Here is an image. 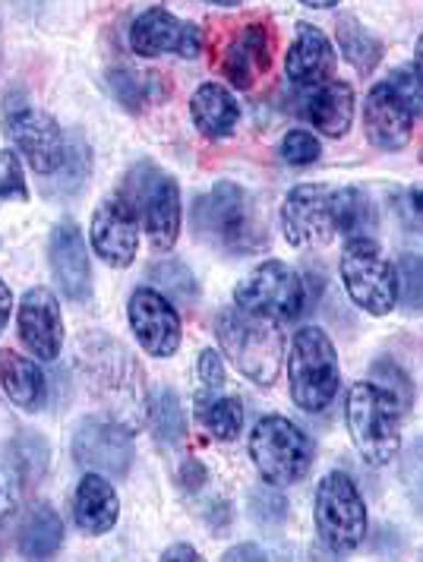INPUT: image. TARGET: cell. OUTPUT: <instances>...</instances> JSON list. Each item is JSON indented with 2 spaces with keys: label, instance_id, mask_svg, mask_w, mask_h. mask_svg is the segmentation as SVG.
<instances>
[{
  "label": "cell",
  "instance_id": "22",
  "mask_svg": "<svg viewBox=\"0 0 423 562\" xmlns=\"http://www.w3.org/2000/svg\"><path fill=\"white\" fill-rule=\"evenodd\" d=\"M74 518L76 525L92 537L108 535L118 525L121 499H118V490L111 486V481H104V474L89 471L79 481L74 493Z\"/></svg>",
  "mask_w": 423,
  "mask_h": 562
},
{
  "label": "cell",
  "instance_id": "1",
  "mask_svg": "<svg viewBox=\"0 0 423 562\" xmlns=\"http://www.w3.org/2000/svg\"><path fill=\"white\" fill-rule=\"evenodd\" d=\"M215 335L227 360L249 383L272 385L285 363V335L269 316L241 307H224L215 316Z\"/></svg>",
  "mask_w": 423,
  "mask_h": 562
},
{
  "label": "cell",
  "instance_id": "50",
  "mask_svg": "<svg viewBox=\"0 0 423 562\" xmlns=\"http://www.w3.org/2000/svg\"><path fill=\"white\" fill-rule=\"evenodd\" d=\"M414 67L423 74V32L421 38H418V45H414Z\"/></svg>",
  "mask_w": 423,
  "mask_h": 562
},
{
  "label": "cell",
  "instance_id": "49",
  "mask_svg": "<svg viewBox=\"0 0 423 562\" xmlns=\"http://www.w3.org/2000/svg\"><path fill=\"white\" fill-rule=\"evenodd\" d=\"M303 7H313V10H329V7H338L342 0H300Z\"/></svg>",
  "mask_w": 423,
  "mask_h": 562
},
{
  "label": "cell",
  "instance_id": "14",
  "mask_svg": "<svg viewBox=\"0 0 423 562\" xmlns=\"http://www.w3.org/2000/svg\"><path fill=\"white\" fill-rule=\"evenodd\" d=\"M74 459L79 468L104 477H126L133 464L130 430L114 420H86L74 436Z\"/></svg>",
  "mask_w": 423,
  "mask_h": 562
},
{
  "label": "cell",
  "instance_id": "17",
  "mask_svg": "<svg viewBox=\"0 0 423 562\" xmlns=\"http://www.w3.org/2000/svg\"><path fill=\"white\" fill-rule=\"evenodd\" d=\"M364 133H367L370 146L382 149V153H399L411 143L414 114L389 82H379L370 89V95L364 102Z\"/></svg>",
  "mask_w": 423,
  "mask_h": 562
},
{
  "label": "cell",
  "instance_id": "13",
  "mask_svg": "<svg viewBox=\"0 0 423 562\" xmlns=\"http://www.w3.org/2000/svg\"><path fill=\"white\" fill-rule=\"evenodd\" d=\"M126 316H130V329L136 335L140 348L152 358H171L180 348V313L162 291L155 288L133 291L126 304Z\"/></svg>",
  "mask_w": 423,
  "mask_h": 562
},
{
  "label": "cell",
  "instance_id": "34",
  "mask_svg": "<svg viewBox=\"0 0 423 562\" xmlns=\"http://www.w3.org/2000/svg\"><path fill=\"white\" fill-rule=\"evenodd\" d=\"M370 380H374L379 389H386V392L399 402L401 414H404V411H411V405H414V383H411V376L401 370L396 360H389V358L376 360Z\"/></svg>",
  "mask_w": 423,
  "mask_h": 562
},
{
  "label": "cell",
  "instance_id": "48",
  "mask_svg": "<svg viewBox=\"0 0 423 562\" xmlns=\"http://www.w3.org/2000/svg\"><path fill=\"white\" fill-rule=\"evenodd\" d=\"M10 310H13V291H10V284H7V281L0 279V333L7 329Z\"/></svg>",
  "mask_w": 423,
  "mask_h": 562
},
{
  "label": "cell",
  "instance_id": "29",
  "mask_svg": "<svg viewBox=\"0 0 423 562\" xmlns=\"http://www.w3.org/2000/svg\"><path fill=\"white\" fill-rule=\"evenodd\" d=\"M89 175H92V149L79 133H70L67 136V155L51 178V190L60 196H74L89 183Z\"/></svg>",
  "mask_w": 423,
  "mask_h": 562
},
{
  "label": "cell",
  "instance_id": "24",
  "mask_svg": "<svg viewBox=\"0 0 423 562\" xmlns=\"http://www.w3.org/2000/svg\"><path fill=\"white\" fill-rule=\"evenodd\" d=\"M190 117L205 139H224L241 121V104L222 82H202L190 99Z\"/></svg>",
  "mask_w": 423,
  "mask_h": 562
},
{
  "label": "cell",
  "instance_id": "11",
  "mask_svg": "<svg viewBox=\"0 0 423 562\" xmlns=\"http://www.w3.org/2000/svg\"><path fill=\"white\" fill-rule=\"evenodd\" d=\"M234 307L269 316L275 323H291L303 310V281L285 262L269 259L234 288Z\"/></svg>",
  "mask_w": 423,
  "mask_h": 562
},
{
  "label": "cell",
  "instance_id": "47",
  "mask_svg": "<svg viewBox=\"0 0 423 562\" xmlns=\"http://www.w3.org/2000/svg\"><path fill=\"white\" fill-rule=\"evenodd\" d=\"M227 562H237V560H266V553L259 550V547H253V543H244V547H234V550H227Z\"/></svg>",
  "mask_w": 423,
  "mask_h": 562
},
{
  "label": "cell",
  "instance_id": "23",
  "mask_svg": "<svg viewBox=\"0 0 423 562\" xmlns=\"http://www.w3.org/2000/svg\"><path fill=\"white\" fill-rule=\"evenodd\" d=\"M303 114L323 136L342 139L354 124V89L342 79H329L307 95Z\"/></svg>",
  "mask_w": 423,
  "mask_h": 562
},
{
  "label": "cell",
  "instance_id": "39",
  "mask_svg": "<svg viewBox=\"0 0 423 562\" xmlns=\"http://www.w3.org/2000/svg\"><path fill=\"white\" fill-rule=\"evenodd\" d=\"M249 515L256 525H281L288 518V499L275 490H253L249 493Z\"/></svg>",
  "mask_w": 423,
  "mask_h": 562
},
{
  "label": "cell",
  "instance_id": "37",
  "mask_svg": "<svg viewBox=\"0 0 423 562\" xmlns=\"http://www.w3.org/2000/svg\"><path fill=\"white\" fill-rule=\"evenodd\" d=\"M13 461L23 474V481H38L48 468V442L42 436H23L13 446Z\"/></svg>",
  "mask_w": 423,
  "mask_h": 562
},
{
  "label": "cell",
  "instance_id": "10",
  "mask_svg": "<svg viewBox=\"0 0 423 562\" xmlns=\"http://www.w3.org/2000/svg\"><path fill=\"white\" fill-rule=\"evenodd\" d=\"M3 133L38 175H54L67 155V136L60 124L48 111L29 102L23 92H10L3 102Z\"/></svg>",
  "mask_w": 423,
  "mask_h": 562
},
{
  "label": "cell",
  "instance_id": "20",
  "mask_svg": "<svg viewBox=\"0 0 423 562\" xmlns=\"http://www.w3.org/2000/svg\"><path fill=\"white\" fill-rule=\"evenodd\" d=\"M272 64V29L266 23H249L227 45L222 57V74L234 89H253Z\"/></svg>",
  "mask_w": 423,
  "mask_h": 562
},
{
  "label": "cell",
  "instance_id": "9",
  "mask_svg": "<svg viewBox=\"0 0 423 562\" xmlns=\"http://www.w3.org/2000/svg\"><path fill=\"white\" fill-rule=\"evenodd\" d=\"M313 512H316V531L332 553L345 557L364 543L367 506H364V496H360L357 484L345 471H329L320 481Z\"/></svg>",
  "mask_w": 423,
  "mask_h": 562
},
{
  "label": "cell",
  "instance_id": "33",
  "mask_svg": "<svg viewBox=\"0 0 423 562\" xmlns=\"http://www.w3.org/2000/svg\"><path fill=\"white\" fill-rule=\"evenodd\" d=\"M149 279L162 288V294H171L175 301H187L193 304L200 297L197 291V281H193V272L183 266V262H175V259H162V262H152Z\"/></svg>",
  "mask_w": 423,
  "mask_h": 562
},
{
  "label": "cell",
  "instance_id": "2",
  "mask_svg": "<svg viewBox=\"0 0 423 562\" xmlns=\"http://www.w3.org/2000/svg\"><path fill=\"white\" fill-rule=\"evenodd\" d=\"M82 360L89 363L86 373H89L92 392L99 395L101 405L114 414V424L136 430L143 424V417L149 414L140 363L114 341L82 345Z\"/></svg>",
  "mask_w": 423,
  "mask_h": 562
},
{
  "label": "cell",
  "instance_id": "52",
  "mask_svg": "<svg viewBox=\"0 0 423 562\" xmlns=\"http://www.w3.org/2000/svg\"><path fill=\"white\" fill-rule=\"evenodd\" d=\"M421 161H423V153H421Z\"/></svg>",
  "mask_w": 423,
  "mask_h": 562
},
{
  "label": "cell",
  "instance_id": "21",
  "mask_svg": "<svg viewBox=\"0 0 423 562\" xmlns=\"http://www.w3.org/2000/svg\"><path fill=\"white\" fill-rule=\"evenodd\" d=\"M285 74L300 89H316L335 74V48L323 29L298 23V38L285 57Z\"/></svg>",
  "mask_w": 423,
  "mask_h": 562
},
{
  "label": "cell",
  "instance_id": "26",
  "mask_svg": "<svg viewBox=\"0 0 423 562\" xmlns=\"http://www.w3.org/2000/svg\"><path fill=\"white\" fill-rule=\"evenodd\" d=\"M64 543V521L48 503H35L20 528V553L25 560H48Z\"/></svg>",
  "mask_w": 423,
  "mask_h": 562
},
{
  "label": "cell",
  "instance_id": "27",
  "mask_svg": "<svg viewBox=\"0 0 423 562\" xmlns=\"http://www.w3.org/2000/svg\"><path fill=\"white\" fill-rule=\"evenodd\" d=\"M335 35H338V52L345 54L350 67L364 77H370L379 60H382V42L376 38L370 29L364 26L354 13H342L335 23Z\"/></svg>",
  "mask_w": 423,
  "mask_h": 562
},
{
  "label": "cell",
  "instance_id": "16",
  "mask_svg": "<svg viewBox=\"0 0 423 562\" xmlns=\"http://www.w3.org/2000/svg\"><path fill=\"white\" fill-rule=\"evenodd\" d=\"M89 237H92V250L111 269H126L136 259V247H140V215L121 196L104 200L92 215Z\"/></svg>",
  "mask_w": 423,
  "mask_h": 562
},
{
  "label": "cell",
  "instance_id": "25",
  "mask_svg": "<svg viewBox=\"0 0 423 562\" xmlns=\"http://www.w3.org/2000/svg\"><path fill=\"white\" fill-rule=\"evenodd\" d=\"M0 385L7 398L23 411H42L48 402V380L35 360L0 351Z\"/></svg>",
  "mask_w": 423,
  "mask_h": 562
},
{
  "label": "cell",
  "instance_id": "46",
  "mask_svg": "<svg viewBox=\"0 0 423 562\" xmlns=\"http://www.w3.org/2000/svg\"><path fill=\"white\" fill-rule=\"evenodd\" d=\"M162 560H165V562H175V560L197 562V560H200V553H197L193 547H187V543H177V547H168V550L162 553Z\"/></svg>",
  "mask_w": 423,
  "mask_h": 562
},
{
  "label": "cell",
  "instance_id": "38",
  "mask_svg": "<svg viewBox=\"0 0 423 562\" xmlns=\"http://www.w3.org/2000/svg\"><path fill=\"white\" fill-rule=\"evenodd\" d=\"M396 92H399V99L408 108H411V114H414V121H423V74L418 67H399V70H392L389 79H386Z\"/></svg>",
  "mask_w": 423,
  "mask_h": 562
},
{
  "label": "cell",
  "instance_id": "36",
  "mask_svg": "<svg viewBox=\"0 0 423 562\" xmlns=\"http://www.w3.org/2000/svg\"><path fill=\"white\" fill-rule=\"evenodd\" d=\"M401 484H404L411 509L423 518V436L414 439L408 452L401 456Z\"/></svg>",
  "mask_w": 423,
  "mask_h": 562
},
{
  "label": "cell",
  "instance_id": "40",
  "mask_svg": "<svg viewBox=\"0 0 423 562\" xmlns=\"http://www.w3.org/2000/svg\"><path fill=\"white\" fill-rule=\"evenodd\" d=\"M320 139L313 136V133H307V130H291L285 139H281V158L288 161V165H313V161H320Z\"/></svg>",
  "mask_w": 423,
  "mask_h": 562
},
{
  "label": "cell",
  "instance_id": "45",
  "mask_svg": "<svg viewBox=\"0 0 423 562\" xmlns=\"http://www.w3.org/2000/svg\"><path fill=\"white\" fill-rule=\"evenodd\" d=\"M202 481H205V468L197 459H187V464L180 468V486H187L193 493V490H200Z\"/></svg>",
  "mask_w": 423,
  "mask_h": 562
},
{
  "label": "cell",
  "instance_id": "18",
  "mask_svg": "<svg viewBox=\"0 0 423 562\" xmlns=\"http://www.w3.org/2000/svg\"><path fill=\"white\" fill-rule=\"evenodd\" d=\"M20 338L25 351L38 360H54L64 348V316L60 304L48 288L25 291L20 304Z\"/></svg>",
  "mask_w": 423,
  "mask_h": 562
},
{
  "label": "cell",
  "instance_id": "41",
  "mask_svg": "<svg viewBox=\"0 0 423 562\" xmlns=\"http://www.w3.org/2000/svg\"><path fill=\"white\" fill-rule=\"evenodd\" d=\"M20 493H23V474H20L16 461H13V456L0 459V525L16 512Z\"/></svg>",
  "mask_w": 423,
  "mask_h": 562
},
{
  "label": "cell",
  "instance_id": "51",
  "mask_svg": "<svg viewBox=\"0 0 423 562\" xmlns=\"http://www.w3.org/2000/svg\"><path fill=\"white\" fill-rule=\"evenodd\" d=\"M202 3H212V7H237L241 0H202Z\"/></svg>",
  "mask_w": 423,
  "mask_h": 562
},
{
  "label": "cell",
  "instance_id": "44",
  "mask_svg": "<svg viewBox=\"0 0 423 562\" xmlns=\"http://www.w3.org/2000/svg\"><path fill=\"white\" fill-rule=\"evenodd\" d=\"M197 370H200V380L205 389H222L224 383V363L222 355L219 351H212V348H205L200 355V363H197Z\"/></svg>",
  "mask_w": 423,
  "mask_h": 562
},
{
  "label": "cell",
  "instance_id": "35",
  "mask_svg": "<svg viewBox=\"0 0 423 562\" xmlns=\"http://www.w3.org/2000/svg\"><path fill=\"white\" fill-rule=\"evenodd\" d=\"M399 304L408 313H423V256L404 254L399 262Z\"/></svg>",
  "mask_w": 423,
  "mask_h": 562
},
{
  "label": "cell",
  "instance_id": "42",
  "mask_svg": "<svg viewBox=\"0 0 423 562\" xmlns=\"http://www.w3.org/2000/svg\"><path fill=\"white\" fill-rule=\"evenodd\" d=\"M0 200H29V187L23 178V165L16 153L0 149Z\"/></svg>",
  "mask_w": 423,
  "mask_h": 562
},
{
  "label": "cell",
  "instance_id": "32",
  "mask_svg": "<svg viewBox=\"0 0 423 562\" xmlns=\"http://www.w3.org/2000/svg\"><path fill=\"white\" fill-rule=\"evenodd\" d=\"M197 417H200L202 430L212 439L231 442L244 427V405L241 398H200Z\"/></svg>",
  "mask_w": 423,
  "mask_h": 562
},
{
  "label": "cell",
  "instance_id": "31",
  "mask_svg": "<svg viewBox=\"0 0 423 562\" xmlns=\"http://www.w3.org/2000/svg\"><path fill=\"white\" fill-rule=\"evenodd\" d=\"M149 424L155 439L165 446H177L187 436V414L175 389H158L149 398Z\"/></svg>",
  "mask_w": 423,
  "mask_h": 562
},
{
  "label": "cell",
  "instance_id": "3",
  "mask_svg": "<svg viewBox=\"0 0 423 562\" xmlns=\"http://www.w3.org/2000/svg\"><path fill=\"white\" fill-rule=\"evenodd\" d=\"M190 218L200 240L234 250V254H249L266 240V228H259L247 193L227 180L215 183L209 193L193 200Z\"/></svg>",
  "mask_w": 423,
  "mask_h": 562
},
{
  "label": "cell",
  "instance_id": "7",
  "mask_svg": "<svg viewBox=\"0 0 423 562\" xmlns=\"http://www.w3.org/2000/svg\"><path fill=\"white\" fill-rule=\"evenodd\" d=\"M121 200L133 205L136 215H143V225L149 231L155 250H171L180 237V190L171 175H165L162 168H155L152 161H140L136 168H130L124 180Z\"/></svg>",
  "mask_w": 423,
  "mask_h": 562
},
{
  "label": "cell",
  "instance_id": "4",
  "mask_svg": "<svg viewBox=\"0 0 423 562\" xmlns=\"http://www.w3.org/2000/svg\"><path fill=\"white\" fill-rule=\"evenodd\" d=\"M288 380L294 405L307 414H320L335 402L342 385V367L332 338L320 326H303L294 335L288 355Z\"/></svg>",
  "mask_w": 423,
  "mask_h": 562
},
{
  "label": "cell",
  "instance_id": "19",
  "mask_svg": "<svg viewBox=\"0 0 423 562\" xmlns=\"http://www.w3.org/2000/svg\"><path fill=\"white\" fill-rule=\"evenodd\" d=\"M48 259L60 291L76 304H86L92 297V269H89L82 231L76 228L74 222H60L51 231Z\"/></svg>",
  "mask_w": 423,
  "mask_h": 562
},
{
  "label": "cell",
  "instance_id": "5",
  "mask_svg": "<svg viewBox=\"0 0 423 562\" xmlns=\"http://www.w3.org/2000/svg\"><path fill=\"white\" fill-rule=\"evenodd\" d=\"M348 434L367 464L382 468L396 461L401 449L399 402L376 383H357L348 395Z\"/></svg>",
  "mask_w": 423,
  "mask_h": 562
},
{
  "label": "cell",
  "instance_id": "30",
  "mask_svg": "<svg viewBox=\"0 0 423 562\" xmlns=\"http://www.w3.org/2000/svg\"><path fill=\"white\" fill-rule=\"evenodd\" d=\"M108 86L126 111H146L162 95L158 74H140V70H124V67L108 74Z\"/></svg>",
  "mask_w": 423,
  "mask_h": 562
},
{
  "label": "cell",
  "instance_id": "6",
  "mask_svg": "<svg viewBox=\"0 0 423 562\" xmlns=\"http://www.w3.org/2000/svg\"><path fill=\"white\" fill-rule=\"evenodd\" d=\"M249 459L269 486H294L313 464V442L298 424L272 414L249 434Z\"/></svg>",
  "mask_w": 423,
  "mask_h": 562
},
{
  "label": "cell",
  "instance_id": "15",
  "mask_svg": "<svg viewBox=\"0 0 423 562\" xmlns=\"http://www.w3.org/2000/svg\"><path fill=\"white\" fill-rule=\"evenodd\" d=\"M130 48L140 57L177 54V57H197L202 48L200 29L193 23L177 20L165 7H149L140 13L130 26Z\"/></svg>",
  "mask_w": 423,
  "mask_h": 562
},
{
  "label": "cell",
  "instance_id": "43",
  "mask_svg": "<svg viewBox=\"0 0 423 562\" xmlns=\"http://www.w3.org/2000/svg\"><path fill=\"white\" fill-rule=\"evenodd\" d=\"M399 209H401L404 225H408L411 231H421L423 234V183H414V187H408V190L401 193Z\"/></svg>",
  "mask_w": 423,
  "mask_h": 562
},
{
  "label": "cell",
  "instance_id": "12",
  "mask_svg": "<svg viewBox=\"0 0 423 562\" xmlns=\"http://www.w3.org/2000/svg\"><path fill=\"white\" fill-rule=\"evenodd\" d=\"M335 190L325 183H303L294 187L281 203V231L288 244L294 247H313L329 244L338 237L335 228Z\"/></svg>",
  "mask_w": 423,
  "mask_h": 562
},
{
  "label": "cell",
  "instance_id": "8",
  "mask_svg": "<svg viewBox=\"0 0 423 562\" xmlns=\"http://www.w3.org/2000/svg\"><path fill=\"white\" fill-rule=\"evenodd\" d=\"M342 281L350 301L370 316H389L399 307V269L374 237H350L345 244Z\"/></svg>",
  "mask_w": 423,
  "mask_h": 562
},
{
  "label": "cell",
  "instance_id": "28",
  "mask_svg": "<svg viewBox=\"0 0 423 562\" xmlns=\"http://www.w3.org/2000/svg\"><path fill=\"white\" fill-rule=\"evenodd\" d=\"M335 228L338 237H370V228L376 225L374 205L367 200V193H360L357 187H342L335 190Z\"/></svg>",
  "mask_w": 423,
  "mask_h": 562
}]
</instances>
